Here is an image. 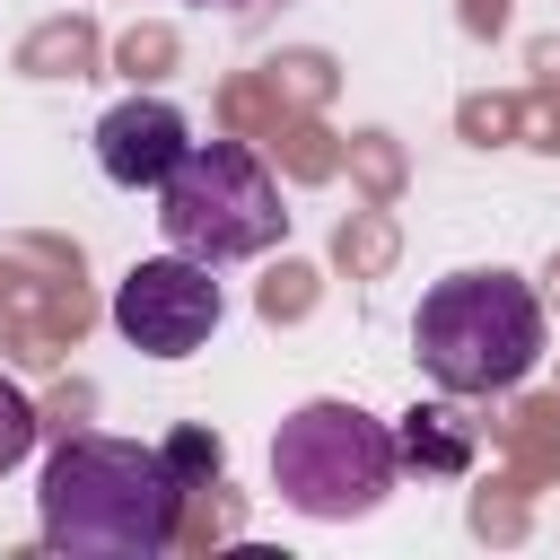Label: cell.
Wrapping results in <instances>:
<instances>
[{
    "instance_id": "ba28073f",
    "label": "cell",
    "mask_w": 560,
    "mask_h": 560,
    "mask_svg": "<svg viewBox=\"0 0 560 560\" xmlns=\"http://www.w3.org/2000/svg\"><path fill=\"white\" fill-rule=\"evenodd\" d=\"M158 455H166V472H175L184 490H201V481L219 472V438H210V429H175V438H166Z\"/></svg>"
},
{
    "instance_id": "52a82bcc",
    "label": "cell",
    "mask_w": 560,
    "mask_h": 560,
    "mask_svg": "<svg viewBox=\"0 0 560 560\" xmlns=\"http://www.w3.org/2000/svg\"><path fill=\"white\" fill-rule=\"evenodd\" d=\"M394 446H402V464H420V472H464V464H472V438H464V429H455V411H438V402L402 411Z\"/></svg>"
},
{
    "instance_id": "30bf717a",
    "label": "cell",
    "mask_w": 560,
    "mask_h": 560,
    "mask_svg": "<svg viewBox=\"0 0 560 560\" xmlns=\"http://www.w3.org/2000/svg\"><path fill=\"white\" fill-rule=\"evenodd\" d=\"M192 9H228V0H192Z\"/></svg>"
},
{
    "instance_id": "9c48e42d",
    "label": "cell",
    "mask_w": 560,
    "mask_h": 560,
    "mask_svg": "<svg viewBox=\"0 0 560 560\" xmlns=\"http://www.w3.org/2000/svg\"><path fill=\"white\" fill-rule=\"evenodd\" d=\"M26 455H35V402L0 376V472H9V464H26Z\"/></svg>"
},
{
    "instance_id": "5b68a950",
    "label": "cell",
    "mask_w": 560,
    "mask_h": 560,
    "mask_svg": "<svg viewBox=\"0 0 560 560\" xmlns=\"http://www.w3.org/2000/svg\"><path fill=\"white\" fill-rule=\"evenodd\" d=\"M219 315H228V298H219V280H210V262H192V254H149V262H131L122 280H114V332L131 341V350H149V359H184V350H201L210 332H219Z\"/></svg>"
},
{
    "instance_id": "7a4b0ae2",
    "label": "cell",
    "mask_w": 560,
    "mask_h": 560,
    "mask_svg": "<svg viewBox=\"0 0 560 560\" xmlns=\"http://www.w3.org/2000/svg\"><path fill=\"white\" fill-rule=\"evenodd\" d=\"M411 350L446 394H508L542 359V298L516 271H455L420 298Z\"/></svg>"
},
{
    "instance_id": "8992f818",
    "label": "cell",
    "mask_w": 560,
    "mask_h": 560,
    "mask_svg": "<svg viewBox=\"0 0 560 560\" xmlns=\"http://www.w3.org/2000/svg\"><path fill=\"white\" fill-rule=\"evenodd\" d=\"M184 149H192V122H184L166 96H122V105L96 122V166H105V184H122V192H158V184L184 166Z\"/></svg>"
},
{
    "instance_id": "277c9868",
    "label": "cell",
    "mask_w": 560,
    "mask_h": 560,
    "mask_svg": "<svg viewBox=\"0 0 560 560\" xmlns=\"http://www.w3.org/2000/svg\"><path fill=\"white\" fill-rule=\"evenodd\" d=\"M394 472H402V446H394V429L368 420L359 402H306V411H289L280 438H271V490H280L298 516H324V525L368 516V508L394 490Z\"/></svg>"
},
{
    "instance_id": "6da1fadb",
    "label": "cell",
    "mask_w": 560,
    "mask_h": 560,
    "mask_svg": "<svg viewBox=\"0 0 560 560\" xmlns=\"http://www.w3.org/2000/svg\"><path fill=\"white\" fill-rule=\"evenodd\" d=\"M35 525L70 560H158L184 525V481L158 446L131 438H61L35 481Z\"/></svg>"
},
{
    "instance_id": "3957f363",
    "label": "cell",
    "mask_w": 560,
    "mask_h": 560,
    "mask_svg": "<svg viewBox=\"0 0 560 560\" xmlns=\"http://www.w3.org/2000/svg\"><path fill=\"white\" fill-rule=\"evenodd\" d=\"M158 228L175 254L192 262H245V254H271L289 236V210H280V184L254 149L236 140H192L184 166L158 184Z\"/></svg>"
}]
</instances>
